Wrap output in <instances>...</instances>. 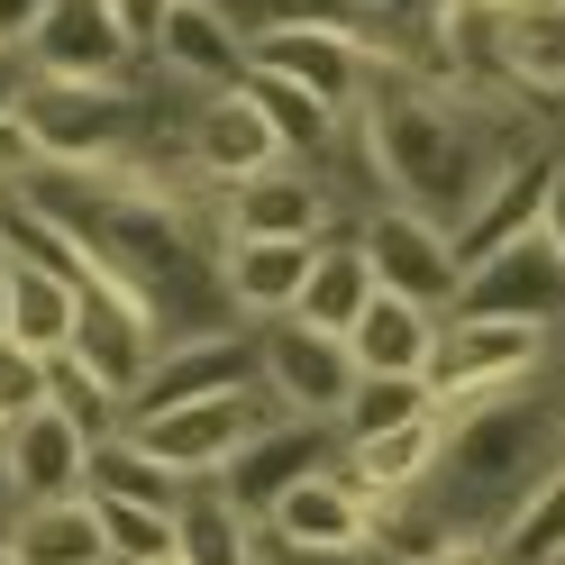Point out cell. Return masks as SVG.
I'll return each mask as SVG.
<instances>
[{
  "instance_id": "cell-34",
  "label": "cell",
  "mask_w": 565,
  "mask_h": 565,
  "mask_svg": "<svg viewBox=\"0 0 565 565\" xmlns=\"http://www.w3.org/2000/svg\"><path fill=\"white\" fill-rule=\"evenodd\" d=\"M38 402H46V356H28V347L0 338V429H10V419H28Z\"/></svg>"
},
{
  "instance_id": "cell-12",
  "label": "cell",
  "mask_w": 565,
  "mask_h": 565,
  "mask_svg": "<svg viewBox=\"0 0 565 565\" xmlns=\"http://www.w3.org/2000/svg\"><path fill=\"white\" fill-rule=\"evenodd\" d=\"M74 356H83L100 383H119L128 411H137V393H147V374H156V356H164V329H156V310L137 301L128 282H92V292H83V320H74Z\"/></svg>"
},
{
  "instance_id": "cell-9",
  "label": "cell",
  "mask_w": 565,
  "mask_h": 565,
  "mask_svg": "<svg viewBox=\"0 0 565 565\" xmlns=\"http://www.w3.org/2000/svg\"><path fill=\"white\" fill-rule=\"evenodd\" d=\"M456 320H539L556 329L565 320V256L547 228H529L511 246H492L483 265H466V282H456Z\"/></svg>"
},
{
  "instance_id": "cell-33",
  "label": "cell",
  "mask_w": 565,
  "mask_h": 565,
  "mask_svg": "<svg viewBox=\"0 0 565 565\" xmlns=\"http://www.w3.org/2000/svg\"><path fill=\"white\" fill-rule=\"evenodd\" d=\"M92 511H100V539H110V565L173 556V511H156V502H128V492H92Z\"/></svg>"
},
{
  "instance_id": "cell-25",
  "label": "cell",
  "mask_w": 565,
  "mask_h": 565,
  "mask_svg": "<svg viewBox=\"0 0 565 565\" xmlns=\"http://www.w3.org/2000/svg\"><path fill=\"white\" fill-rule=\"evenodd\" d=\"M438 438H447V411H419V419H402V429H383V438H356V447H338V466L356 475L374 502H402V492L429 475V456H438Z\"/></svg>"
},
{
  "instance_id": "cell-2",
  "label": "cell",
  "mask_w": 565,
  "mask_h": 565,
  "mask_svg": "<svg viewBox=\"0 0 565 565\" xmlns=\"http://www.w3.org/2000/svg\"><path fill=\"white\" fill-rule=\"evenodd\" d=\"M365 137H374V164H383V192L411 201L419 220L456 228L466 210L502 183V173L520 156L556 147V128L529 110V100H492V92H456L438 74H419V64H402V74H383L365 92Z\"/></svg>"
},
{
  "instance_id": "cell-15",
  "label": "cell",
  "mask_w": 565,
  "mask_h": 565,
  "mask_svg": "<svg viewBox=\"0 0 565 565\" xmlns=\"http://www.w3.org/2000/svg\"><path fill=\"white\" fill-rule=\"evenodd\" d=\"M147 64L173 74V83H192V92H228V83H246L256 46H246V28L220 10V0H173V19L156 28Z\"/></svg>"
},
{
  "instance_id": "cell-24",
  "label": "cell",
  "mask_w": 565,
  "mask_h": 565,
  "mask_svg": "<svg viewBox=\"0 0 565 565\" xmlns=\"http://www.w3.org/2000/svg\"><path fill=\"white\" fill-rule=\"evenodd\" d=\"M0 539H10L19 565H110V539H100L92 492H74V502H28Z\"/></svg>"
},
{
  "instance_id": "cell-27",
  "label": "cell",
  "mask_w": 565,
  "mask_h": 565,
  "mask_svg": "<svg viewBox=\"0 0 565 565\" xmlns=\"http://www.w3.org/2000/svg\"><path fill=\"white\" fill-rule=\"evenodd\" d=\"M173 565H256V520L220 483H192L173 502Z\"/></svg>"
},
{
  "instance_id": "cell-39",
  "label": "cell",
  "mask_w": 565,
  "mask_h": 565,
  "mask_svg": "<svg viewBox=\"0 0 565 565\" xmlns=\"http://www.w3.org/2000/svg\"><path fill=\"white\" fill-rule=\"evenodd\" d=\"M28 83H38V64H28V46H0V110H19Z\"/></svg>"
},
{
  "instance_id": "cell-6",
  "label": "cell",
  "mask_w": 565,
  "mask_h": 565,
  "mask_svg": "<svg viewBox=\"0 0 565 565\" xmlns=\"http://www.w3.org/2000/svg\"><path fill=\"white\" fill-rule=\"evenodd\" d=\"M547 347H556V329H539V320H456L447 310L419 383H429L438 411H456V402H483L520 374H547Z\"/></svg>"
},
{
  "instance_id": "cell-47",
  "label": "cell",
  "mask_w": 565,
  "mask_h": 565,
  "mask_svg": "<svg viewBox=\"0 0 565 565\" xmlns=\"http://www.w3.org/2000/svg\"><path fill=\"white\" fill-rule=\"evenodd\" d=\"M492 10H511V0H492Z\"/></svg>"
},
{
  "instance_id": "cell-36",
  "label": "cell",
  "mask_w": 565,
  "mask_h": 565,
  "mask_svg": "<svg viewBox=\"0 0 565 565\" xmlns=\"http://www.w3.org/2000/svg\"><path fill=\"white\" fill-rule=\"evenodd\" d=\"M256 565H393V556L383 547H282V539L256 529Z\"/></svg>"
},
{
  "instance_id": "cell-20",
  "label": "cell",
  "mask_w": 565,
  "mask_h": 565,
  "mask_svg": "<svg viewBox=\"0 0 565 565\" xmlns=\"http://www.w3.org/2000/svg\"><path fill=\"white\" fill-rule=\"evenodd\" d=\"M502 92L539 119L565 110V0H511L502 10Z\"/></svg>"
},
{
  "instance_id": "cell-44",
  "label": "cell",
  "mask_w": 565,
  "mask_h": 565,
  "mask_svg": "<svg viewBox=\"0 0 565 565\" xmlns=\"http://www.w3.org/2000/svg\"><path fill=\"white\" fill-rule=\"evenodd\" d=\"M0 565H19V556H10V539H0Z\"/></svg>"
},
{
  "instance_id": "cell-41",
  "label": "cell",
  "mask_w": 565,
  "mask_h": 565,
  "mask_svg": "<svg viewBox=\"0 0 565 565\" xmlns=\"http://www.w3.org/2000/svg\"><path fill=\"white\" fill-rule=\"evenodd\" d=\"M539 228L556 237V256H565V156H556V183H547V220Z\"/></svg>"
},
{
  "instance_id": "cell-7",
  "label": "cell",
  "mask_w": 565,
  "mask_h": 565,
  "mask_svg": "<svg viewBox=\"0 0 565 565\" xmlns=\"http://www.w3.org/2000/svg\"><path fill=\"white\" fill-rule=\"evenodd\" d=\"M356 246H365V265H374L383 292H402V301H419V310H438V320H447L466 265H456V237L438 220H419L411 201H383V210L356 220Z\"/></svg>"
},
{
  "instance_id": "cell-43",
  "label": "cell",
  "mask_w": 565,
  "mask_h": 565,
  "mask_svg": "<svg viewBox=\"0 0 565 565\" xmlns=\"http://www.w3.org/2000/svg\"><path fill=\"white\" fill-rule=\"evenodd\" d=\"M0 338H10V256H0Z\"/></svg>"
},
{
  "instance_id": "cell-10",
  "label": "cell",
  "mask_w": 565,
  "mask_h": 565,
  "mask_svg": "<svg viewBox=\"0 0 565 565\" xmlns=\"http://www.w3.org/2000/svg\"><path fill=\"white\" fill-rule=\"evenodd\" d=\"M338 228H347L338 192L320 183V164H292V156L220 192V237H338Z\"/></svg>"
},
{
  "instance_id": "cell-37",
  "label": "cell",
  "mask_w": 565,
  "mask_h": 565,
  "mask_svg": "<svg viewBox=\"0 0 565 565\" xmlns=\"http://www.w3.org/2000/svg\"><path fill=\"white\" fill-rule=\"evenodd\" d=\"M110 10H119V28H128V46L147 55V46H156V28L173 19V0H110Z\"/></svg>"
},
{
  "instance_id": "cell-30",
  "label": "cell",
  "mask_w": 565,
  "mask_h": 565,
  "mask_svg": "<svg viewBox=\"0 0 565 565\" xmlns=\"http://www.w3.org/2000/svg\"><path fill=\"white\" fill-rule=\"evenodd\" d=\"M419 411H438L419 374H356V393H347V411H338V447L383 438V429H402V419H419Z\"/></svg>"
},
{
  "instance_id": "cell-4",
  "label": "cell",
  "mask_w": 565,
  "mask_h": 565,
  "mask_svg": "<svg viewBox=\"0 0 565 565\" xmlns=\"http://www.w3.org/2000/svg\"><path fill=\"white\" fill-rule=\"evenodd\" d=\"M137 74L128 83H64V74L28 83L19 119L38 128L46 164H128V147H137Z\"/></svg>"
},
{
  "instance_id": "cell-31",
  "label": "cell",
  "mask_w": 565,
  "mask_h": 565,
  "mask_svg": "<svg viewBox=\"0 0 565 565\" xmlns=\"http://www.w3.org/2000/svg\"><path fill=\"white\" fill-rule=\"evenodd\" d=\"M83 492H128V502H156V511H173L192 483H183V475H164V466H156V456L137 447V438H100V447H92V483H83Z\"/></svg>"
},
{
  "instance_id": "cell-38",
  "label": "cell",
  "mask_w": 565,
  "mask_h": 565,
  "mask_svg": "<svg viewBox=\"0 0 565 565\" xmlns=\"http://www.w3.org/2000/svg\"><path fill=\"white\" fill-rule=\"evenodd\" d=\"M46 10H55V0H0V46H28L46 28Z\"/></svg>"
},
{
  "instance_id": "cell-32",
  "label": "cell",
  "mask_w": 565,
  "mask_h": 565,
  "mask_svg": "<svg viewBox=\"0 0 565 565\" xmlns=\"http://www.w3.org/2000/svg\"><path fill=\"white\" fill-rule=\"evenodd\" d=\"M556 547H565V466L529 492L502 529H492V556H502V565H539V556H556Z\"/></svg>"
},
{
  "instance_id": "cell-29",
  "label": "cell",
  "mask_w": 565,
  "mask_h": 565,
  "mask_svg": "<svg viewBox=\"0 0 565 565\" xmlns=\"http://www.w3.org/2000/svg\"><path fill=\"white\" fill-rule=\"evenodd\" d=\"M46 411H64L92 447L100 438H128V393H119V383H100L74 347H55V356H46Z\"/></svg>"
},
{
  "instance_id": "cell-22",
  "label": "cell",
  "mask_w": 565,
  "mask_h": 565,
  "mask_svg": "<svg viewBox=\"0 0 565 565\" xmlns=\"http://www.w3.org/2000/svg\"><path fill=\"white\" fill-rule=\"evenodd\" d=\"M429 347H438V310H419L402 292H374L365 320L347 329V365L356 374H429Z\"/></svg>"
},
{
  "instance_id": "cell-26",
  "label": "cell",
  "mask_w": 565,
  "mask_h": 565,
  "mask_svg": "<svg viewBox=\"0 0 565 565\" xmlns=\"http://www.w3.org/2000/svg\"><path fill=\"white\" fill-rule=\"evenodd\" d=\"M74 320H83V282H64L46 265L10 256V347L55 356V347H74Z\"/></svg>"
},
{
  "instance_id": "cell-42",
  "label": "cell",
  "mask_w": 565,
  "mask_h": 565,
  "mask_svg": "<svg viewBox=\"0 0 565 565\" xmlns=\"http://www.w3.org/2000/svg\"><path fill=\"white\" fill-rule=\"evenodd\" d=\"M19 520V483H10V456H0V529Z\"/></svg>"
},
{
  "instance_id": "cell-14",
  "label": "cell",
  "mask_w": 565,
  "mask_h": 565,
  "mask_svg": "<svg viewBox=\"0 0 565 565\" xmlns=\"http://www.w3.org/2000/svg\"><path fill=\"white\" fill-rule=\"evenodd\" d=\"M28 64H38V74H64V83H128L147 55L128 46L110 0H55L46 28L28 38Z\"/></svg>"
},
{
  "instance_id": "cell-21",
  "label": "cell",
  "mask_w": 565,
  "mask_h": 565,
  "mask_svg": "<svg viewBox=\"0 0 565 565\" xmlns=\"http://www.w3.org/2000/svg\"><path fill=\"white\" fill-rule=\"evenodd\" d=\"M556 156H565V137H556V147H539V156H520V164L502 173V183H492V192L466 210V220L447 228V237H456V265H483L492 246H511V237H529V228L547 220V183H556Z\"/></svg>"
},
{
  "instance_id": "cell-13",
  "label": "cell",
  "mask_w": 565,
  "mask_h": 565,
  "mask_svg": "<svg viewBox=\"0 0 565 565\" xmlns=\"http://www.w3.org/2000/svg\"><path fill=\"white\" fill-rule=\"evenodd\" d=\"M374 520H383V502L347 475V466H320V475H301L282 502L256 520L265 539H282V547H374Z\"/></svg>"
},
{
  "instance_id": "cell-45",
  "label": "cell",
  "mask_w": 565,
  "mask_h": 565,
  "mask_svg": "<svg viewBox=\"0 0 565 565\" xmlns=\"http://www.w3.org/2000/svg\"><path fill=\"white\" fill-rule=\"evenodd\" d=\"M539 565H565V547H556V556H539Z\"/></svg>"
},
{
  "instance_id": "cell-3",
  "label": "cell",
  "mask_w": 565,
  "mask_h": 565,
  "mask_svg": "<svg viewBox=\"0 0 565 565\" xmlns=\"http://www.w3.org/2000/svg\"><path fill=\"white\" fill-rule=\"evenodd\" d=\"M265 419H282L265 402V383L256 393H210V402H156V411H128V438L156 456L164 475H183V483H220L228 475V456L265 429Z\"/></svg>"
},
{
  "instance_id": "cell-18",
  "label": "cell",
  "mask_w": 565,
  "mask_h": 565,
  "mask_svg": "<svg viewBox=\"0 0 565 565\" xmlns=\"http://www.w3.org/2000/svg\"><path fill=\"white\" fill-rule=\"evenodd\" d=\"M0 456H10L19 511H28V502H74V492L92 483V438H83L64 411H46V402L0 429Z\"/></svg>"
},
{
  "instance_id": "cell-1",
  "label": "cell",
  "mask_w": 565,
  "mask_h": 565,
  "mask_svg": "<svg viewBox=\"0 0 565 565\" xmlns=\"http://www.w3.org/2000/svg\"><path fill=\"white\" fill-rule=\"evenodd\" d=\"M556 466H565V383L556 374H520V383H502V393H483V402H456L429 475H419L402 502H383L374 547L393 565H411L419 547L492 539Z\"/></svg>"
},
{
  "instance_id": "cell-23",
  "label": "cell",
  "mask_w": 565,
  "mask_h": 565,
  "mask_svg": "<svg viewBox=\"0 0 565 565\" xmlns=\"http://www.w3.org/2000/svg\"><path fill=\"white\" fill-rule=\"evenodd\" d=\"M374 292H383V282H374V265H365L356 228H338V237H320V256H310V282H301L292 320H310V329L347 338V329L365 320V301H374Z\"/></svg>"
},
{
  "instance_id": "cell-40",
  "label": "cell",
  "mask_w": 565,
  "mask_h": 565,
  "mask_svg": "<svg viewBox=\"0 0 565 565\" xmlns=\"http://www.w3.org/2000/svg\"><path fill=\"white\" fill-rule=\"evenodd\" d=\"M411 565H502V556H492V539H447V547H419Z\"/></svg>"
},
{
  "instance_id": "cell-46",
  "label": "cell",
  "mask_w": 565,
  "mask_h": 565,
  "mask_svg": "<svg viewBox=\"0 0 565 565\" xmlns=\"http://www.w3.org/2000/svg\"><path fill=\"white\" fill-rule=\"evenodd\" d=\"M147 565H173V556H147Z\"/></svg>"
},
{
  "instance_id": "cell-19",
  "label": "cell",
  "mask_w": 565,
  "mask_h": 565,
  "mask_svg": "<svg viewBox=\"0 0 565 565\" xmlns=\"http://www.w3.org/2000/svg\"><path fill=\"white\" fill-rule=\"evenodd\" d=\"M310 256H320V237H220V282H228L237 320L246 329L282 320L310 282Z\"/></svg>"
},
{
  "instance_id": "cell-11",
  "label": "cell",
  "mask_w": 565,
  "mask_h": 565,
  "mask_svg": "<svg viewBox=\"0 0 565 565\" xmlns=\"http://www.w3.org/2000/svg\"><path fill=\"white\" fill-rule=\"evenodd\" d=\"M320 466H338V429H329V419H292V411H282V419H265V429L228 456L220 492H228L246 520H265L282 492H292L301 475H320Z\"/></svg>"
},
{
  "instance_id": "cell-8",
  "label": "cell",
  "mask_w": 565,
  "mask_h": 565,
  "mask_svg": "<svg viewBox=\"0 0 565 565\" xmlns=\"http://www.w3.org/2000/svg\"><path fill=\"white\" fill-rule=\"evenodd\" d=\"M256 356H265V402L274 411H292V419H329L338 429V411H347V393H356V365H347V338H329V329H310V320H265L256 329Z\"/></svg>"
},
{
  "instance_id": "cell-17",
  "label": "cell",
  "mask_w": 565,
  "mask_h": 565,
  "mask_svg": "<svg viewBox=\"0 0 565 565\" xmlns=\"http://www.w3.org/2000/svg\"><path fill=\"white\" fill-rule=\"evenodd\" d=\"M265 164H282V137H274V119L246 100V83H228V92H201V110H192V173L210 192H228V183H246V173H265Z\"/></svg>"
},
{
  "instance_id": "cell-28",
  "label": "cell",
  "mask_w": 565,
  "mask_h": 565,
  "mask_svg": "<svg viewBox=\"0 0 565 565\" xmlns=\"http://www.w3.org/2000/svg\"><path fill=\"white\" fill-rule=\"evenodd\" d=\"M246 100L274 119V137H282V156H292V164H320V147H329L338 119H347V110H329L320 92H301L292 74H274V64H246Z\"/></svg>"
},
{
  "instance_id": "cell-16",
  "label": "cell",
  "mask_w": 565,
  "mask_h": 565,
  "mask_svg": "<svg viewBox=\"0 0 565 565\" xmlns=\"http://www.w3.org/2000/svg\"><path fill=\"white\" fill-rule=\"evenodd\" d=\"M256 374H265V356H256V329H246V320L237 329H201V338H173L156 356L137 411H156V402H210V393H256Z\"/></svg>"
},
{
  "instance_id": "cell-35",
  "label": "cell",
  "mask_w": 565,
  "mask_h": 565,
  "mask_svg": "<svg viewBox=\"0 0 565 565\" xmlns=\"http://www.w3.org/2000/svg\"><path fill=\"white\" fill-rule=\"evenodd\" d=\"M28 173H46V147H38V128L19 110H0V192H19Z\"/></svg>"
},
{
  "instance_id": "cell-5",
  "label": "cell",
  "mask_w": 565,
  "mask_h": 565,
  "mask_svg": "<svg viewBox=\"0 0 565 565\" xmlns=\"http://www.w3.org/2000/svg\"><path fill=\"white\" fill-rule=\"evenodd\" d=\"M256 64L292 74L301 92H320L329 110H365V92H374L383 74H402L411 55H393L383 38H365V28H347V19H301V28H265V38H256Z\"/></svg>"
}]
</instances>
